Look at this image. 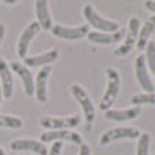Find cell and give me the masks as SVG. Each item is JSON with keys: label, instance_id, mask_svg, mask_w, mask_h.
<instances>
[{"label": "cell", "instance_id": "1", "mask_svg": "<svg viewBox=\"0 0 155 155\" xmlns=\"http://www.w3.org/2000/svg\"><path fill=\"white\" fill-rule=\"evenodd\" d=\"M106 91L101 98V103H99V108L106 112L110 110L113 105V101L117 99L119 96V91H120V73L115 68H106Z\"/></svg>", "mask_w": 155, "mask_h": 155}, {"label": "cell", "instance_id": "2", "mask_svg": "<svg viewBox=\"0 0 155 155\" xmlns=\"http://www.w3.org/2000/svg\"><path fill=\"white\" fill-rule=\"evenodd\" d=\"M70 92L73 94L75 101H78V105L84 112V119H85V129L89 131L92 127V122H94V117H96V108H94V103L91 101L89 94L85 92V89L82 85L78 84H73L70 85Z\"/></svg>", "mask_w": 155, "mask_h": 155}, {"label": "cell", "instance_id": "3", "mask_svg": "<svg viewBox=\"0 0 155 155\" xmlns=\"http://www.w3.org/2000/svg\"><path fill=\"white\" fill-rule=\"evenodd\" d=\"M84 18L87 19V23L91 25L92 28H96L98 31H103V33H113V31H117L119 28V25L115 21H110V19H106L103 16H99L92 5H85L84 7Z\"/></svg>", "mask_w": 155, "mask_h": 155}, {"label": "cell", "instance_id": "4", "mask_svg": "<svg viewBox=\"0 0 155 155\" xmlns=\"http://www.w3.org/2000/svg\"><path fill=\"white\" fill-rule=\"evenodd\" d=\"M38 124L49 131H58V129H71L80 124V115H71V117H42Z\"/></svg>", "mask_w": 155, "mask_h": 155}, {"label": "cell", "instance_id": "5", "mask_svg": "<svg viewBox=\"0 0 155 155\" xmlns=\"http://www.w3.org/2000/svg\"><path fill=\"white\" fill-rule=\"evenodd\" d=\"M140 26H141L140 19H138L136 16L129 19V26H127V30H126V40H124V44L120 45L119 49L115 51L117 56H126V54H129V52L133 51V47L136 45V40H138Z\"/></svg>", "mask_w": 155, "mask_h": 155}, {"label": "cell", "instance_id": "6", "mask_svg": "<svg viewBox=\"0 0 155 155\" xmlns=\"http://www.w3.org/2000/svg\"><path fill=\"white\" fill-rule=\"evenodd\" d=\"M51 33L58 38H64V40H78V38H84L89 33V25H82V26H63V25H52Z\"/></svg>", "mask_w": 155, "mask_h": 155}, {"label": "cell", "instance_id": "7", "mask_svg": "<svg viewBox=\"0 0 155 155\" xmlns=\"http://www.w3.org/2000/svg\"><path fill=\"white\" fill-rule=\"evenodd\" d=\"M140 131L136 127H115V129H110L106 131L101 140H99V145H110L117 140H133V138H140Z\"/></svg>", "mask_w": 155, "mask_h": 155}, {"label": "cell", "instance_id": "8", "mask_svg": "<svg viewBox=\"0 0 155 155\" xmlns=\"http://www.w3.org/2000/svg\"><path fill=\"white\" fill-rule=\"evenodd\" d=\"M9 66H11V71H14L16 75L21 78L23 87H25V94L26 96L35 94V78H33V75H31V71H30L28 66H25L19 61H12Z\"/></svg>", "mask_w": 155, "mask_h": 155}, {"label": "cell", "instance_id": "9", "mask_svg": "<svg viewBox=\"0 0 155 155\" xmlns=\"http://www.w3.org/2000/svg\"><path fill=\"white\" fill-rule=\"evenodd\" d=\"M40 31V25L37 21L33 23H30L26 28L23 30V33L21 37H19V40H18V56L19 58H25L28 56V47H30V44H31V40L37 37V33Z\"/></svg>", "mask_w": 155, "mask_h": 155}, {"label": "cell", "instance_id": "10", "mask_svg": "<svg viewBox=\"0 0 155 155\" xmlns=\"http://www.w3.org/2000/svg\"><path fill=\"white\" fill-rule=\"evenodd\" d=\"M134 70H136V78L140 85L143 87L145 92H153V80L150 78V73H148V66H147V59L143 54L136 58V63H134Z\"/></svg>", "mask_w": 155, "mask_h": 155}, {"label": "cell", "instance_id": "11", "mask_svg": "<svg viewBox=\"0 0 155 155\" xmlns=\"http://www.w3.org/2000/svg\"><path fill=\"white\" fill-rule=\"evenodd\" d=\"M42 143H49V141H70V143H75V145H82L84 141L80 138V134L71 133L68 129H58V131H45L40 138Z\"/></svg>", "mask_w": 155, "mask_h": 155}, {"label": "cell", "instance_id": "12", "mask_svg": "<svg viewBox=\"0 0 155 155\" xmlns=\"http://www.w3.org/2000/svg\"><path fill=\"white\" fill-rule=\"evenodd\" d=\"M0 87H2V94L5 99H11L14 94V77L11 66L5 63V59L0 58Z\"/></svg>", "mask_w": 155, "mask_h": 155}, {"label": "cell", "instance_id": "13", "mask_svg": "<svg viewBox=\"0 0 155 155\" xmlns=\"http://www.w3.org/2000/svg\"><path fill=\"white\" fill-rule=\"evenodd\" d=\"M51 73H52V68L51 66H42L40 71L37 73L35 96H37V101H40V103H45L47 101V80H49Z\"/></svg>", "mask_w": 155, "mask_h": 155}, {"label": "cell", "instance_id": "14", "mask_svg": "<svg viewBox=\"0 0 155 155\" xmlns=\"http://www.w3.org/2000/svg\"><path fill=\"white\" fill-rule=\"evenodd\" d=\"M11 148L16 152H23V150H30L38 155H47V148L42 141L38 140H28V138H21V140H14L11 143Z\"/></svg>", "mask_w": 155, "mask_h": 155}, {"label": "cell", "instance_id": "15", "mask_svg": "<svg viewBox=\"0 0 155 155\" xmlns=\"http://www.w3.org/2000/svg\"><path fill=\"white\" fill-rule=\"evenodd\" d=\"M59 56V51L58 49H52V51H47V52H44V54H38V56H26L25 58V66H51V64L54 63Z\"/></svg>", "mask_w": 155, "mask_h": 155}, {"label": "cell", "instance_id": "16", "mask_svg": "<svg viewBox=\"0 0 155 155\" xmlns=\"http://www.w3.org/2000/svg\"><path fill=\"white\" fill-rule=\"evenodd\" d=\"M126 35L124 30H117L113 33H103V31H89L87 33V38L94 44H101V45H110V44H115L122 40Z\"/></svg>", "mask_w": 155, "mask_h": 155}, {"label": "cell", "instance_id": "17", "mask_svg": "<svg viewBox=\"0 0 155 155\" xmlns=\"http://www.w3.org/2000/svg\"><path fill=\"white\" fill-rule=\"evenodd\" d=\"M49 0H35V14L37 23L40 25V28L51 30L52 28V18L49 14Z\"/></svg>", "mask_w": 155, "mask_h": 155}, {"label": "cell", "instance_id": "18", "mask_svg": "<svg viewBox=\"0 0 155 155\" xmlns=\"http://www.w3.org/2000/svg\"><path fill=\"white\" fill-rule=\"evenodd\" d=\"M141 113L140 106H133V108H126V110H106L105 117L108 120H117V122H122V120H133L136 119Z\"/></svg>", "mask_w": 155, "mask_h": 155}, {"label": "cell", "instance_id": "19", "mask_svg": "<svg viewBox=\"0 0 155 155\" xmlns=\"http://www.w3.org/2000/svg\"><path fill=\"white\" fill-rule=\"evenodd\" d=\"M153 30H155V16H150L145 21V25L140 26V33H138V40H136V47L140 51H145V47L148 44V38L153 33Z\"/></svg>", "mask_w": 155, "mask_h": 155}, {"label": "cell", "instance_id": "20", "mask_svg": "<svg viewBox=\"0 0 155 155\" xmlns=\"http://www.w3.org/2000/svg\"><path fill=\"white\" fill-rule=\"evenodd\" d=\"M131 103L134 106L140 105H155V92H141V94H134L131 98Z\"/></svg>", "mask_w": 155, "mask_h": 155}, {"label": "cell", "instance_id": "21", "mask_svg": "<svg viewBox=\"0 0 155 155\" xmlns=\"http://www.w3.org/2000/svg\"><path fill=\"white\" fill-rule=\"evenodd\" d=\"M0 127H5V129H21L23 120L14 117V115H0Z\"/></svg>", "mask_w": 155, "mask_h": 155}, {"label": "cell", "instance_id": "22", "mask_svg": "<svg viewBox=\"0 0 155 155\" xmlns=\"http://www.w3.org/2000/svg\"><path fill=\"white\" fill-rule=\"evenodd\" d=\"M145 59H147V66L150 68V71L155 75V44L148 42L145 47Z\"/></svg>", "mask_w": 155, "mask_h": 155}, {"label": "cell", "instance_id": "23", "mask_svg": "<svg viewBox=\"0 0 155 155\" xmlns=\"http://www.w3.org/2000/svg\"><path fill=\"white\" fill-rule=\"evenodd\" d=\"M148 148H150V134L141 133L138 138V155H148Z\"/></svg>", "mask_w": 155, "mask_h": 155}, {"label": "cell", "instance_id": "24", "mask_svg": "<svg viewBox=\"0 0 155 155\" xmlns=\"http://www.w3.org/2000/svg\"><path fill=\"white\" fill-rule=\"evenodd\" d=\"M61 150H63V143L61 141H54L49 150V155H61Z\"/></svg>", "mask_w": 155, "mask_h": 155}, {"label": "cell", "instance_id": "25", "mask_svg": "<svg viewBox=\"0 0 155 155\" xmlns=\"http://www.w3.org/2000/svg\"><path fill=\"white\" fill-rule=\"evenodd\" d=\"M78 155H91V148H89V145L82 143V145H80V150H78Z\"/></svg>", "mask_w": 155, "mask_h": 155}, {"label": "cell", "instance_id": "26", "mask_svg": "<svg viewBox=\"0 0 155 155\" xmlns=\"http://www.w3.org/2000/svg\"><path fill=\"white\" fill-rule=\"evenodd\" d=\"M145 7L148 9V11H152L155 14V2H152V0H147V4H145Z\"/></svg>", "mask_w": 155, "mask_h": 155}, {"label": "cell", "instance_id": "27", "mask_svg": "<svg viewBox=\"0 0 155 155\" xmlns=\"http://www.w3.org/2000/svg\"><path fill=\"white\" fill-rule=\"evenodd\" d=\"M4 37H5V26H4V23H0V45L4 42Z\"/></svg>", "mask_w": 155, "mask_h": 155}, {"label": "cell", "instance_id": "28", "mask_svg": "<svg viewBox=\"0 0 155 155\" xmlns=\"http://www.w3.org/2000/svg\"><path fill=\"white\" fill-rule=\"evenodd\" d=\"M4 2H5V4H9V5H12V4H18L19 0H4Z\"/></svg>", "mask_w": 155, "mask_h": 155}, {"label": "cell", "instance_id": "29", "mask_svg": "<svg viewBox=\"0 0 155 155\" xmlns=\"http://www.w3.org/2000/svg\"><path fill=\"white\" fill-rule=\"evenodd\" d=\"M2 99H4V94H2V87H0V105H2Z\"/></svg>", "mask_w": 155, "mask_h": 155}, {"label": "cell", "instance_id": "30", "mask_svg": "<svg viewBox=\"0 0 155 155\" xmlns=\"http://www.w3.org/2000/svg\"><path fill=\"white\" fill-rule=\"evenodd\" d=\"M0 155H7L5 152H4V148H2V147H0Z\"/></svg>", "mask_w": 155, "mask_h": 155}, {"label": "cell", "instance_id": "31", "mask_svg": "<svg viewBox=\"0 0 155 155\" xmlns=\"http://www.w3.org/2000/svg\"><path fill=\"white\" fill-rule=\"evenodd\" d=\"M153 87H155V82H153Z\"/></svg>", "mask_w": 155, "mask_h": 155}, {"label": "cell", "instance_id": "32", "mask_svg": "<svg viewBox=\"0 0 155 155\" xmlns=\"http://www.w3.org/2000/svg\"><path fill=\"white\" fill-rule=\"evenodd\" d=\"M152 2H155V0H152Z\"/></svg>", "mask_w": 155, "mask_h": 155}, {"label": "cell", "instance_id": "33", "mask_svg": "<svg viewBox=\"0 0 155 155\" xmlns=\"http://www.w3.org/2000/svg\"><path fill=\"white\" fill-rule=\"evenodd\" d=\"M153 44H155V42H153Z\"/></svg>", "mask_w": 155, "mask_h": 155}]
</instances>
